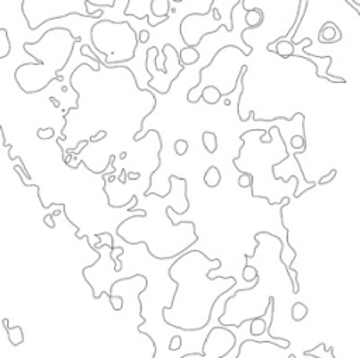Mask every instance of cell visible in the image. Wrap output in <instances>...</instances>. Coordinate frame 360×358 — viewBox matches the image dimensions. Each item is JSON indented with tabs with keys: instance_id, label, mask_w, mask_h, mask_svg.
<instances>
[{
	"instance_id": "7402d4cb",
	"label": "cell",
	"mask_w": 360,
	"mask_h": 358,
	"mask_svg": "<svg viewBox=\"0 0 360 358\" xmlns=\"http://www.w3.org/2000/svg\"><path fill=\"white\" fill-rule=\"evenodd\" d=\"M261 143H272V135H270V132H268V131L263 132L262 138H261Z\"/></svg>"
},
{
	"instance_id": "8fae6325",
	"label": "cell",
	"mask_w": 360,
	"mask_h": 358,
	"mask_svg": "<svg viewBox=\"0 0 360 358\" xmlns=\"http://www.w3.org/2000/svg\"><path fill=\"white\" fill-rule=\"evenodd\" d=\"M242 278L243 281H246V282H252V281L259 280V271H258V268L253 267V266H249L248 263H246V266L243 267Z\"/></svg>"
},
{
	"instance_id": "f1b7e54d",
	"label": "cell",
	"mask_w": 360,
	"mask_h": 358,
	"mask_svg": "<svg viewBox=\"0 0 360 358\" xmlns=\"http://www.w3.org/2000/svg\"><path fill=\"white\" fill-rule=\"evenodd\" d=\"M328 351H329V352H331V354H332V357H334V358H336V357H335V355H334V351H335V348H334V347H332V345H331V347H328Z\"/></svg>"
},
{
	"instance_id": "4316f807",
	"label": "cell",
	"mask_w": 360,
	"mask_h": 358,
	"mask_svg": "<svg viewBox=\"0 0 360 358\" xmlns=\"http://www.w3.org/2000/svg\"><path fill=\"white\" fill-rule=\"evenodd\" d=\"M107 177H109V178H107L106 182L113 183V182H114V180H116V176H114V173H110V174H109V176H107Z\"/></svg>"
},
{
	"instance_id": "9a60e30c",
	"label": "cell",
	"mask_w": 360,
	"mask_h": 358,
	"mask_svg": "<svg viewBox=\"0 0 360 358\" xmlns=\"http://www.w3.org/2000/svg\"><path fill=\"white\" fill-rule=\"evenodd\" d=\"M54 135H55V131H54V128H51V127H48V128H39V130L37 131V137H38L39 139H42V141H48V139H51Z\"/></svg>"
},
{
	"instance_id": "4fadbf2b",
	"label": "cell",
	"mask_w": 360,
	"mask_h": 358,
	"mask_svg": "<svg viewBox=\"0 0 360 358\" xmlns=\"http://www.w3.org/2000/svg\"><path fill=\"white\" fill-rule=\"evenodd\" d=\"M253 184V176L250 173H242L241 176L238 177V186L241 189H248V187H252Z\"/></svg>"
},
{
	"instance_id": "52a82bcc",
	"label": "cell",
	"mask_w": 360,
	"mask_h": 358,
	"mask_svg": "<svg viewBox=\"0 0 360 358\" xmlns=\"http://www.w3.org/2000/svg\"><path fill=\"white\" fill-rule=\"evenodd\" d=\"M308 315V306L304 302H295L294 305L291 306V318L295 323H300L307 318Z\"/></svg>"
},
{
	"instance_id": "44dd1931",
	"label": "cell",
	"mask_w": 360,
	"mask_h": 358,
	"mask_svg": "<svg viewBox=\"0 0 360 358\" xmlns=\"http://www.w3.org/2000/svg\"><path fill=\"white\" fill-rule=\"evenodd\" d=\"M98 134H100V135H98V137L90 138V141H89V142H93V143L100 142V141H101V139H105V138L107 137V132H106V131H100V132H98Z\"/></svg>"
},
{
	"instance_id": "7a4b0ae2",
	"label": "cell",
	"mask_w": 360,
	"mask_h": 358,
	"mask_svg": "<svg viewBox=\"0 0 360 358\" xmlns=\"http://www.w3.org/2000/svg\"><path fill=\"white\" fill-rule=\"evenodd\" d=\"M273 44H276V49H275L276 55L282 56L283 59H287V58H290V56H294V53H295L294 45H293L290 41H287V39L280 38V39H277V41H275V42H270V44H268V45H273Z\"/></svg>"
},
{
	"instance_id": "603a6c76",
	"label": "cell",
	"mask_w": 360,
	"mask_h": 358,
	"mask_svg": "<svg viewBox=\"0 0 360 358\" xmlns=\"http://www.w3.org/2000/svg\"><path fill=\"white\" fill-rule=\"evenodd\" d=\"M347 5H350V6H354V10H356V13L360 14V2L359 0H346Z\"/></svg>"
},
{
	"instance_id": "484cf974",
	"label": "cell",
	"mask_w": 360,
	"mask_h": 358,
	"mask_svg": "<svg viewBox=\"0 0 360 358\" xmlns=\"http://www.w3.org/2000/svg\"><path fill=\"white\" fill-rule=\"evenodd\" d=\"M49 101L53 103L54 107H55V108H59V105H61V103H59V101H58V100H57V98H55V97H49Z\"/></svg>"
},
{
	"instance_id": "f546056e",
	"label": "cell",
	"mask_w": 360,
	"mask_h": 358,
	"mask_svg": "<svg viewBox=\"0 0 360 358\" xmlns=\"http://www.w3.org/2000/svg\"><path fill=\"white\" fill-rule=\"evenodd\" d=\"M125 157H127V152H121V153H120V159H121V160H124Z\"/></svg>"
},
{
	"instance_id": "30bf717a",
	"label": "cell",
	"mask_w": 360,
	"mask_h": 358,
	"mask_svg": "<svg viewBox=\"0 0 360 358\" xmlns=\"http://www.w3.org/2000/svg\"><path fill=\"white\" fill-rule=\"evenodd\" d=\"M268 330V323L263 320L262 316H256L253 319H250V334L252 336H261Z\"/></svg>"
},
{
	"instance_id": "ffe728a7",
	"label": "cell",
	"mask_w": 360,
	"mask_h": 358,
	"mask_svg": "<svg viewBox=\"0 0 360 358\" xmlns=\"http://www.w3.org/2000/svg\"><path fill=\"white\" fill-rule=\"evenodd\" d=\"M44 223H45L48 228L54 229L55 228V222H54V216L51 214H48L44 216Z\"/></svg>"
},
{
	"instance_id": "6da1fadb",
	"label": "cell",
	"mask_w": 360,
	"mask_h": 358,
	"mask_svg": "<svg viewBox=\"0 0 360 358\" xmlns=\"http://www.w3.org/2000/svg\"><path fill=\"white\" fill-rule=\"evenodd\" d=\"M2 323H3V327L6 329L7 340L10 344L13 347H17L24 343V332H23L21 326H9V319H3Z\"/></svg>"
},
{
	"instance_id": "9c48e42d",
	"label": "cell",
	"mask_w": 360,
	"mask_h": 358,
	"mask_svg": "<svg viewBox=\"0 0 360 358\" xmlns=\"http://www.w3.org/2000/svg\"><path fill=\"white\" fill-rule=\"evenodd\" d=\"M12 51V44L9 39L6 28H0V59L7 58Z\"/></svg>"
},
{
	"instance_id": "e0dca14e",
	"label": "cell",
	"mask_w": 360,
	"mask_h": 358,
	"mask_svg": "<svg viewBox=\"0 0 360 358\" xmlns=\"http://www.w3.org/2000/svg\"><path fill=\"white\" fill-rule=\"evenodd\" d=\"M86 3L89 6H94L101 9V7H114V5L117 3L116 0H110V2H93V0H86Z\"/></svg>"
},
{
	"instance_id": "d6986e66",
	"label": "cell",
	"mask_w": 360,
	"mask_h": 358,
	"mask_svg": "<svg viewBox=\"0 0 360 358\" xmlns=\"http://www.w3.org/2000/svg\"><path fill=\"white\" fill-rule=\"evenodd\" d=\"M338 176V171L336 170H332L328 176H325V177H322L321 180L318 182V186H325V184H328V183H331L332 180H334L335 177Z\"/></svg>"
},
{
	"instance_id": "3957f363",
	"label": "cell",
	"mask_w": 360,
	"mask_h": 358,
	"mask_svg": "<svg viewBox=\"0 0 360 358\" xmlns=\"http://www.w3.org/2000/svg\"><path fill=\"white\" fill-rule=\"evenodd\" d=\"M245 23L248 24L249 30H255L263 23V12L261 9H249L245 14Z\"/></svg>"
},
{
	"instance_id": "cb8c5ba5",
	"label": "cell",
	"mask_w": 360,
	"mask_h": 358,
	"mask_svg": "<svg viewBox=\"0 0 360 358\" xmlns=\"http://www.w3.org/2000/svg\"><path fill=\"white\" fill-rule=\"evenodd\" d=\"M117 178H118V182L121 183V184H125V183H127V180H128V177H127V171H125L124 169L121 170V174H120Z\"/></svg>"
},
{
	"instance_id": "d4e9b609",
	"label": "cell",
	"mask_w": 360,
	"mask_h": 358,
	"mask_svg": "<svg viewBox=\"0 0 360 358\" xmlns=\"http://www.w3.org/2000/svg\"><path fill=\"white\" fill-rule=\"evenodd\" d=\"M127 177L131 180H138L141 177V173H127Z\"/></svg>"
},
{
	"instance_id": "83f0119b",
	"label": "cell",
	"mask_w": 360,
	"mask_h": 358,
	"mask_svg": "<svg viewBox=\"0 0 360 358\" xmlns=\"http://www.w3.org/2000/svg\"><path fill=\"white\" fill-rule=\"evenodd\" d=\"M62 211H65V209H62ZM62 211H59V209H57V211H54V212L51 215H53V216H58V215L62 214Z\"/></svg>"
},
{
	"instance_id": "5b68a950",
	"label": "cell",
	"mask_w": 360,
	"mask_h": 358,
	"mask_svg": "<svg viewBox=\"0 0 360 358\" xmlns=\"http://www.w3.org/2000/svg\"><path fill=\"white\" fill-rule=\"evenodd\" d=\"M221 183V173L217 166H210L207 171L204 173V184L209 189H216L217 186Z\"/></svg>"
},
{
	"instance_id": "ac0fdd59",
	"label": "cell",
	"mask_w": 360,
	"mask_h": 358,
	"mask_svg": "<svg viewBox=\"0 0 360 358\" xmlns=\"http://www.w3.org/2000/svg\"><path fill=\"white\" fill-rule=\"evenodd\" d=\"M137 37H138V44H146V42L149 41V38H151V33L146 31V30H141Z\"/></svg>"
},
{
	"instance_id": "5bb4252c",
	"label": "cell",
	"mask_w": 360,
	"mask_h": 358,
	"mask_svg": "<svg viewBox=\"0 0 360 358\" xmlns=\"http://www.w3.org/2000/svg\"><path fill=\"white\" fill-rule=\"evenodd\" d=\"M189 150V142L184 141V139H177L175 142V152H176L177 156H184Z\"/></svg>"
},
{
	"instance_id": "277c9868",
	"label": "cell",
	"mask_w": 360,
	"mask_h": 358,
	"mask_svg": "<svg viewBox=\"0 0 360 358\" xmlns=\"http://www.w3.org/2000/svg\"><path fill=\"white\" fill-rule=\"evenodd\" d=\"M179 61H180V64H182L183 66L194 65L196 62L200 61V53H198V51H197L196 48L186 46V48L182 49L180 53H179Z\"/></svg>"
},
{
	"instance_id": "7c38bea8",
	"label": "cell",
	"mask_w": 360,
	"mask_h": 358,
	"mask_svg": "<svg viewBox=\"0 0 360 358\" xmlns=\"http://www.w3.org/2000/svg\"><path fill=\"white\" fill-rule=\"evenodd\" d=\"M290 145L294 149H301V152H305V149H307V139L302 135H294L290 139Z\"/></svg>"
},
{
	"instance_id": "2e32d148",
	"label": "cell",
	"mask_w": 360,
	"mask_h": 358,
	"mask_svg": "<svg viewBox=\"0 0 360 358\" xmlns=\"http://www.w3.org/2000/svg\"><path fill=\"white\" fill-rule=\"evenodd\" d=\"M182 344H183V340L180 336H173L169 341V351H177L182 348Z\"/></svg>"
},
{
	"instance_id": "8992f818",
	"label": "cell",
	"mask_w": 360,
	"mask_h": 358,
	"mask_svg": "<svg viewBox=\"0 0 360 358\" xmlns=\"http://www.w3.org/2000/svg\"><path fill=\"white\" fill-rule=\"evenodd\" d=\"M200 97H203V100L207 104L214 105L223 98V96H221V91H220L218 87H216V86H207V87H204Z\"/></svg>"
},
{
	"instance_id": "ba28073f",
	"label": "cell",
	"mask_w": 360,
	"mask_h": 358,
	"mask_svg": "<svg viewBox=\"0 0 360 358\" xmlns=\"http://www.w3.org/2000/svg\"><path fill=\"white\" fill-rule=\"evenodd\" d=\"M201 139H203L204 148H205V150L209 152L210 155L216 153L217 148H218L216 134L211 132V131H205V132H203V135H201Z\"/></svg>"
}]
</instances>
